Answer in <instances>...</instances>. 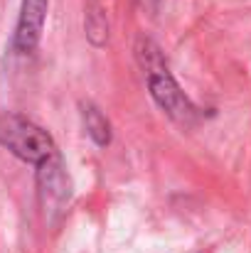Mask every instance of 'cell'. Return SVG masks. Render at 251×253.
<instances>
[{
	"label": "cell",
	"mask_w": 251,
	"mask_h": 253,
	"mask_svg": "<svg viewBox=\"0 0 251 253\" xmlns=\"http://www.w3.org/2000/svg\"><path fill=\"white\" fill-rule=\"evenodd\" d=\"M136 52H138V59H141V64L146 69L148 93L155 101V106L165 113L170 121H175L182 128H192L195 123H200L202 111L192 103V98L180 88L177 79L170 74L167 64L163 62L160 49L151 40H141Z\"/></svg>",
	"instance_id": "1"
},
{
	"label": "cell",
	"mask_w": 251,
	"mask_h": 253,
	"mask_svg": "<svg viewBox=\"0 0 251 253\" xmlns=\"http://www.w3.org/2000/svg\"><path fill=\"white\" fill-rule=\"evenodd\" d=\"M0 145L17 160L35 168L59 153L54 138L20 113H0Z\"/></svg>",
	"instance_id": "2"
},
{
	"label": "cell",
	"mask_w": 251,
	"mask_h": 253,
	"mask_svg": "<svg viewBox=\"0 0 251 253\" xmlns=\"http://www.w3.org/2000/svg\"><path fill=\"white\" fill-rule=\"evenodd\" d=\"M37 189H40V202L45 207V214H54L67 207L72 197V182L59 153L37 165Z\"/></svg>",
	"instance_id": "3"
},
{
	"label": "cell",
	"mask_w": 251,
	"mask_h": 253,
	"mask_svg": "<svg viewBox=\"0 0 251 253\" xmlns=\"http://www.w3.org/2000/svg\"><path fill=\"white\" fill-rule=\"evenodd\" d=\"M50 12V0H22L15 32H12V49L17 54H32L40 47L45 22Z\"/></svg>",
	"instance_id": "4"
},
{
	"label": "cell",
	"mask_w": 251,
	"mask_h": 253,
	"mask_svg": "<svg viewBox=\"0 0 251 253\" xmlns=\"http://www.w3.org/2000/svg\"><path fill=\"white\" fill-rule=\"evenodd\" d=\"M79 113H82V123L86 135L99 145V148H106L111 145V138H113V128H111V121L106 118V113L91 103V101H82L79 103Z\"/></svg>",
	"instance_id": "5"
},
{
	"label": "cell",
	"mask_w": 251,
	"mask_h": 253,
	"mask_svg": "<svg viewBox=\"0 0 251 253\" xmlns=\"http://www.w3.org/2000/svg\"><path fill=\"white\" fill-rule=\"evenodd\" d=\"M84 30L94 47H103L108 42V17L99 0H89L84 7Z\"/></svg>",
	"instance_id": "6"
},
{
	"label": "cell",
	"mask_w": 251,
	"mask_h": 253,
	"mask_svg": "<svg viewBox=\"0 0 251 253\" xmlns=\"http://www.w3.org/2000/svg\"><path fill=\"white\" fill-rule=\"evenodd\" d=\"M141 2H143V5H151V7H158L163 0H141Z\"/></svg>",
	"instance_id": "7"
}]
</instances>
